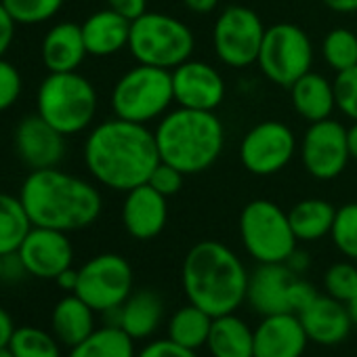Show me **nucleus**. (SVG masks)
<instances>
[{
  "mask_svg": "<svg viewBox=\"0 0 357 357\" xmlns=\"http://www.w3.org/2000/svg\"><path fill=\"white\" fill-rule=\"evenodd\" d=\"M317 296H319V292L313 288V284H309L307 280H303L301 275H296L294 282L290 284V290H288L290 311H292V313H301V311L307 309Z\"/></svg>",
  "mask_w": 357,
  "mask_h": 357,
  "instance_id": "ea45409f",
  "label": "nucleus"
},
{
  "mask_svg": "<svg viewBox=\"0 0 357 357\" xmlns=\"http://www.w3.org/2000/svg\"><path fill=\"white\" fill-rule=\"evenodd\" d=\"M213 357H255V328L236 313L219 315L206 342Z\"/></svg>",
  "mask_w": 357,
  "mask_h": 357,
  "instance_id": "393cba45",
  "label": "nucleus"
},
{
  "mask_svg": "<svg viewBox=\"0 0 357 357\" xmlns=\"http://www.w3.org/2000/svg\"><path fill=\"white\" fill-rule=\"evenodd\" d=\"M292 231L298 242H317L332 234L336 208L321 198H307L288 211Z\"/></svg>",
  "mask_w": 357,
  "mask_h": 357,
  "instance_id": "bb28decb",
  "label": "nucleus"
},
{
  "mask_svg": "<svg viewBox=\"0 0 357 357\" xmlns=\"http://www.w3.org/2000/svg\"><path fill=\"white\" fill-rule=\"evenodd\" d=\"M107 7L122 17L135 22L143 13H147V0H107Z\"/></svg>",
  "mask_w": 357,
  "mask_h": 357,
  "instance_id": "a19ab883",
  "label": "nucleus"
},
{
  "mask_svg": "<svg viewBox=\"0 0 357 357\" xmlns=\"http://www.w3.org/2000/svg\"><path fill=\"white\" fill-rule=\"evenodd\" d=\"M168 221L166 196L155 192L149 183H143L126 192L122 204V223L128 236L135 240H153L158 238Z\"/></svg>",
  "mask_w": 357,
  "mask_h": 357,
  "instance_id": "6ab92c4d",
  "label": "nucleus"
},
{
  "mask_svg": "<svg viewBox=\"0 0 357 357\" xmlns=\"http://www.w3.org/2000/svg\"><path fill=\"white\" fill-rule=\"evenodd\" d=\"M26 273L28 271H26V267H24L17 252H11V255L3 257V280H20Z\"/></svg>",
  "mask_w": 357,
  "mask_h": 357,
  "instance_id": "37998d69",
  "label": "nucleus"
},
{
  "mask_svg": "<svg viewBox=\"0 0 357 357\" xmlns=\"http://www.w3.org/2000/svg\"><path fill=\"white\" fill-rule=\"evenodd\" d=\"M80 28L86 51L93 57H109L122 49H128L130 20L122 17L109 7L86 17V22Z\"/></svg>",
  "mask_w": 357,
  "mask_h": 357,
  "instance_id": "4be33fe9",
  "label": "nucleus"
},
{
  "mask_svg": "<svg viewBox=\"0 0 357 357\" xmlns=\"http://www.w3.org/2000/svg\"><path fill=\"white\" fill-rule=\"evenodd\" d=\"M20 200L32 225L66 234L93 225L103 208L101 194L93 183L57 166L32 170L22 185Z\"/></svg>",
  "mask_w": 357,
  "mask_h": 357,
  "instance_id": "f03ea898",
  "label": "nucleus"
},
{
  "mask_svg": "<svg viewBox=\"0 0 357 357\" xmlns=\"http://www.w3.org/2000/svg\"><path fill=\"white\" fill-rule=\"evenodd\" d=\"M15 151L30 170L55 168L66 155V135L40 114H32L15 128Z\"/></svg>",
  "mask_w": 357,
  "mask_h": 357,
  "instance_id": "dca6fc26",
  "label": "nucleus"
},
{
  "mask_svg": "<svg viewBox=\"0 0 357 357\" xmlns=\"http://www.w3.org/2000/svg\"><path fill=\"white\" fill-rule=\"evenodd\" d=\"M261 17L248 7H227L215 22L213 47L217 57L229 68H248L257 63L265 38Z\"/></svg>",
  "mask_w": 357,
  "mask_h": 357,
  "instance_id": "9b49d317",
  "label": "nucleus"
},
{
  "mask_svg": "<svg viewBox=\"0 0 357 357\" xmlns=\"http://www.w3.org/2000/svg\"><path fill=\"white\" fill-rule=\"evenodd\" d=\"M288 91L296 114L309 124L330 118L336 107L334 82H330L321 74L307 72Z\"/></svg>",
  "mask_w": 357,
  "mask_h": 357,
  "instance_id": "b1692460",
  "label": "nucleus"
},
{
  "mask_svg": "<svg viewBox=\"0 0 357 357\" xmlns=\"http://www.w3.org/2000/svg\"><path fill=\"white\" fill-rule=\"evenodd\" d=\"M347 309H349V315L353 319V326H357V296L347 303Z\"/></svg>",
  "mask_w": 357,
  "mask_h": 357,
  "instance_id": "3c124183",
  "label": "nucleus"
},
{
  "mask_svg": "<svg viewBox=\"0 0 357 357\" xmlns=\"http://www.w3.org/2000/svg\"><path fill=\"white\" fill-rule=\"evenodd\" d=\"M321 3L334 13H355L357 0H321Z\"/></svg>",
  "mask_w": 357,
  "mask_h": 357,
  "instance_id": "de8ad7c7",
  "label": "nucleus"
},
{
  "mask_svg": "<svg viewBox=\"0 0 357 357\" xmlns=\"http://www.w3.org/2000/svg\"><path fill=\"white\" fill-rule=\"evenodd\" d=\"M26 271L40 280H57L72 267L74 248L66 231L49 227H32L17 250Z\"/></svg>",
  "mask_w": 357,
  "mask_h": 357,
  "instance_id": "2eb2a0df",
  "label": "nucleus"
},
{
  "mask_svg": "<svg viewBox=\"0 0 357 357\" xmlns=\"http://www.w3.org/2000/svg\"><path fill=\"white\" fill-rule=\"evenodd\" d=\"M324 61L338 72L357 66V36L347 28H334L326 34L321 43Z\"/></svg>",
  "mask_w": 357,
  "mask_h": 357,
  "instance_id": "7c9ffc66",
  "label": "nucleus"
},
{
  "mask_svg": "<svg viewBox=\"0 0 357 357\" xmlns=\"http://www.w3.org/2000/svg\"><path fill=\"white\" fill-rule=\"evenodd\" d=\"M9 347L15 357H61L59 340L55 334L51 336L49 332L34 326L15 328Z\"/></svg>",
  "mask_w": 357,
  "mask_h": 357,
  "instance_id": "2f4dec72",
  "label": "nucleus"
},
{
  "mask_svg": "<svg viewBox=\"0 0 357 357\" xmlns=\"http://www.w3.org/2000/svg\"><path fill=\"white\" fill-rule=\"evenodd\" d=\"M172 95L178 107L215 112L225 99V80L217 68L204 61L188 59L170 70Z\"/></svg>",
  "mask_w": 357,
  "mask_h": 357,
  "instance_id": "4468645a",
  "label": "nucleus"
},
{
  "mask_svg": "<svg viewBox=\"0 0 357 357\" xmlns=\"http://www.w3.org/2000/svg\"><path fill=\"white\" fill-rule=\"evenodd\" d=\"M153 135L160 160L185 174L208 170L225 147V128L215 112L176 107L160 118Z\"/></svg>",
  "mask_w": 357,
  "mask_h": 357,
  "instance_id": "20e7f679",
  "label": "nucleus"
},
{
  "mask_svg": "<svg viewBox=\"0 0 357 357\" xmlns=\"http://www.w3.org/2000/svg\"><path fill=\"white\" fill-rule=\"evenodd\" d=\"M170 103L172 95V74L170 70L137 63L130 68L112 91V109L116 118L149 124L155 118H162Z\"/></svg>",
  "mask_w": 357,
  "mask_h": 357,
  "instance_id": "0eeeda50",
  "label": "nucleus"
},
{
  "mask_svg": "<svg viewBox=\"0 0 357 357\" xmlns=\"http://www.w3.org/2000/svg\"><path fill=\"white\" fill-rule=\"evenodd\" d=\"M286 265L294 271V273H301L303 269H307V265H309V259H307V255H303V252H298V250H294L292 252V257L286 261Z\"/></svg>",
  "mask_w": 357,
  "mask_h": 357,
  "instance_id": "09e8293b",
  "label": "nucleus"
},
{
  "mask_svg": "<svg viewBox=\"0 0 357 357\" xmlns=\"http://www.w3.org/2000/svg\"><path fill=\"white\" fill-rule=\"evenodd\" d=\"M185 176H188V174L181 172L176 166H172V164L160 160L158 166L153 168V172L149 174L147 183H149L155 192H160L162 196L168 198V196H174V194L181 192Z\"/></svg>",
  "mask_w": 357,
  "mask_h": 357,
  "instance_id": "e433bc0d",
  "label": "nucleus"
},
{
  "mask_svg": "<svg viewBox=\"0 0 357 357\" xmlns=\"http://www.w3.org/2000/svg\"><path fill=\"white\" fill-rule=\"evenodd\" d=\"M15 24L36 26L57 15L63 0H0Z\"/></svg>",
  "mask_w": 357,
  "mask_h": 357,
  "instance_id": "72a5a7b5",
  "label": "nucleus"
},
{
  "mask_svg": "<svg viewBox=\"0 0 357 357\" xmlns=\"http://www.w3.org/2000/svg\"><path fill=\"white\" fill-rule=\"evenodd\" d=\"M132 292L130 263L114 252L97 255L78 269V294L97 313L118 309Z\"/></svg>",
  "mask_w": 357,
  "mask_h": 357,
  "instance_id": "9d476101",
  "label": "nucleus"
},
{
  "mask_svg": "<svg viewBox=\"0 0 357 357\" xmlns=\"http://www.w3.org/2000/svg\"><path fill=\"white\" fill-rule=\"evenodd\" d=\"M89 55L78 24H57L43 40V63L49 72H76Z\"/></svg>",
  "mask_w": 357,
  "mask_h": 357,
  "instance_id": "5701e85b",
  "label": "nucleus"
},
{
  "mask_svg": "<svg viewBox=\"0 0 357 357\" xmlns=\"http://www.w3.org/2000/svg\"><path fill=\"white\" fill-rule=\"evenodd\" d=\"M309 338L296 313L265 315L255 328V357H303Z\"/></svg>",
  "mask_w": 357,
  "mask_h": 357,
  "instance_id": "a211bd4d",
  "label": "nucleus"
},
{
  "mask_svg": "<svg viewBox=\"0 0 357 357\" xmlns=\"http://www.w3.org/2000/svg\"><path fill=\"white\" fill-rule=\"evenodd\" d=\"M324 288L328 296L347 305L357 296V267L353 263L330 265L324 275Z\"/></svg>",
  "mask_w": 357,
  "mask_h": 357,
  "instance_id": "f704fd0d",
  "label": "nucleus"
},
{
  "mask_svg": "<svg viewBox=\"0 0 357 357\" xmlns=\"http://www.w3.org/2000/svg\"><path fill=\"white\" fill-rule=\"evenodd\" d=\"M55 282H57V286H59L61 290L74 292V290H76V284H78V271L70 267V269H66L63 273H59Z\"/></svg>",
  "mask_w": 357,
  "mask_h": 357,
  "instance_id": "49530a36",
  "label": "nucleus"
},
{
  "mask_svg": "<svg viewBox=\"0 0 357 357\" xmlns=\"http://www.w3.org/2000/svg\"><path fill=\"white\" fill-rule=\"evenodd\" d=\"M213 315L200 309L194 303L178 307L168 319V338L183 344L188 349H202L208 342V334L213 328Z\"/></svg>",
  "mask_w": 357,
  "mask_h": 357,
  "instance_id": "cd10ccee",
  "label": "nucleus"
},
{
  "mask_svg": "<svg viewBox=\"0 0 357 357\" xmlns=\"http://www.w3.org/2000/svg\"><path fill=\"white\" fill-rule=\"evenodd\" d=\"M349 149H351V158L357 160V122H353V126L349 128Z\"/></svg>",
  "mask_w": 357,
  "mask_h": 357,
  "instance_id": "8fccbe9b",
  "label": "nucleus"
},
{
  "mask_svg": "<svg viewBox=\"0 0 357 357\" xmlns=\"http://www.w3.org/2000/svg\"><path fill=\"white\" fill-rule=\"evenodd\" d=\"M334 93H336V107L347 118L357 122V66L336 74Z\"/></svg>",
  "mask_w": 357,
  "mask_h": 357,
  "instance_id": "c9c22d12",
  "label": "nucleus"
},
{
  "mask_svg": "<svg viewBox=\"0 0 357 357\" xmlns=\"http://www.w3.org/2000/svg\"><path fill=\"white\" fill-rule=\"evenodd\" d=\"M112 313L114 326H120L132 340H141L158 330L164 315V303L158 292L143 288L130 292V296L118 309H112Z\"/></svg>",
  "mask_w": 357,
  "mask_h": 357,
  "instance_id": "412c9836",
  "label": "nucleus"
},
{
  "mask_svg": "<svg viewBox=\"0 0 357 357\" xmlns=\"http://www.w3.org/2000/svg\"><path fill=\"white\" fill-rule=\"evenodd\" d=\"M0 280H3V257H0Z\"/></svg>",
  "mask_w": 357,
  "mask_h": 357,
  "instance_id": "864d4df0",
  "label": "nucleus"
},
{
  "mask_svg": "<svg viewBox=\"0 0 357 357\" xmlns=\"http://www.w3.org/2000/svg\"><path fill=\"white\" fill-rule=\"evenodd\" d=\"M183 5L198 15H208L219 7V0H183Z\"/></svg>",
  "mask_w": 357,
  "mask_h": 357,
  "instance_id": "a18cd8bd",
  "label": "nucleus"
},
{
  "mask_svg": "<svg viewBox=\"0 0 357 357\" xmlns=\"http://www.w3.org/2000/svg\"><path fill=\"white\" fill-rule=\"evenodd\" d=\"M13 332H15V326H13L9 311L0 307V347H9Z\"/></svg>",
  "mask_w": 357,
  "mask_h": 357,
  "instance_id": "c03bdc74",
  "label": "nucleus"
},
{
  "mask_svg": "<svg viewBox=\"0 0 357 357\" xmlns=\"http://www.w3.org/2000/svg\"><path fill=\"white\" fill-rule=\"evenodd\" d=\"M257 63L267 80L290 89L301 76L311 72V38L303 28L294 24H275L265 30Z\"/></svg>",
  "mask_w": 357,
  "mask_h": 357,
  "instance_id": "1a4fd4ad",
  "label": "nucleus"
},
{
  "mask_svg": "<svg viewBox=\"0 0 357 357\" xmlns=\"http://www.w3.org/2000/svg\"><path fill=\"white\" fill-rule=\"evenodd\" d=\"M32 221L20 198L0 194V257L17 252L32 229Z\"/></svg>",
  "mask_w": 357,
  "mask_h": 357,
  "instance_id": "c756f323",
  "label": "nucleus"
},
{
  "mask_svg": "<svg viewBox=\"0 0 357 357\" xmlns=\"http://www.w3.org/2000/svg\"><path fill=\"white\" fill-rule=\"evenodd\" d=\"M36 109L61 135H78L97 114V93L78 72H49L40 82Z\"/></svg>",
  "mask_w": 357,
  "mask_h": 357,
  "instance_id": "39448f33",
  "label": "nucleus"
},
{
  "mask_svg": "<svg viewBox=\"0 0 357 357\" xmlns=\"http://www.w3.org/2000/svg\"><path fill=\"white\" fill-rule=\"evenodd\" d=\"M0 357H15L11 347H0Z\"/></svg>",
  "mask_w": 357,
  "mask_h": 357,
  "instance_id": "603ef678",
  "label": "nucleus"
},
{
  "mask_svg": "<svg viewBox=\"0 0 357 357\" xmlns=\"http://www.w3.org/2000/svg\"><path fill=\"white\" fill-rule=\"evenodd\" d=\"M309 342H317L321 347H334L340 344L353 328V319L349 315V309L344 303L319 294L307 309L296 313Z\"/></svg>",
  "mask_w": 357,
  "mask_h": 357,
  "instance_id": "aec40b11",
  "label": "nucleus"
},
{
  "mask_svg": "<svg viewBox=\"0 0 357 357\" xmlns=\"http://www.w3.org/2000/svg\"><path fill=\"white\" fill-rule=\"evenodd\" d=\"M248 275L240 257L217 240L192 246L181 267V284L188 301L213 317L240 309L246 301Z\"/></svg>",
  "mask_w": 357,
  "mask_h": 357,
  "instance_id": "7ed1b4c3",
  "label": "nucleus"
},
{
  "mask_svg": "<svg viewBox=\"0 0 357 357\" xmlns=\"http://www.w3.org/2000/svg\"><path fill=\"white\" fill-rule=\"evenodd\" d=\"M15 20L11 13L5 9V5L0 3V57H5V53L11 49L13 38H15Z\"/></svg>",
  "mask_w": 357,
  "mask_h": 357,
  "instance_id": "79ce46f5",
  "label": "nucleus"
},
{
  "mask_svg": "<svg viewBox=\"0 0 357 357\" xmlns=\"http://www.w3.org/2000/svg\"><path fill=\"white\" fill-rule=\"evenodd\" d=\"M20 95H22L20 70L13 63H9L5 57H0V112L13 107Z\"/></svg>",
  "mask_w": 357,
  "mask_h": 357,
  "instance_id": "4c0bfd02",
  "label": "nucleus"
},
{
  "mask_svg": "<svg viewBox=\"0 0 357 357\" xmlns=\"http://www.w3.org/2000/svg\"><path fill=\"white\" fill-rule=\"evenodd\" d=\"M330 238L349 261L357 263V202H349L336 208Z\"/></svg>",
  "mask_w": 357,
  "mask_h": 357,
  "instance_id": "473e14b6",
  "label": "nucleus"
},
{
  "mask_svg": "<svg viewBox=\"0 0 357 357\" xmlns=\"http://www.w3.org/2000/svg\"><path fill=\"white\" fill-rule=\"evenodd\" d=\"M68 357H137L135 340L114 324L95 328L82 342L70 349Z\"/></svg>",
  "mask_w": 357,
  "mask_h": 357,
  "instance_id": "c85d7f7f",
  "label": "nucleus"
},
{
  "mask_svg": "<svg viewBox=\"0 0 357 357\" xmlns=\"http://www.w3.org/2000/svg\"><path fill=\"white\" fill-rule=\"evenodd\" d=\"M298 273H294L286 263H259V267L248 275L246 301L261 315L292 313L288 303V290Z\"/></svg>",
  "mask_w": 357,
  "mask_h": 357,
  "instance_id": "f3484780",
  "label": "nucleus"
},
{
  "mask_svg": "<svg viewBox=\"0 0 357 357\" xmlns=\"http://www.w3.org/2000/svg\"><path fill=\"white\" fill-rule=\"evenodd\" d=\"M137 357H198V351L188 349V347L178 344L166 336V338H158V340L147 342L137 353Z\"/></svg>",
  "mask_w": 357,
  "mask_h": 357,
  "instance_id": "58836bf2",
  "label": "nucleus"
},
{
  "mask_svg": "<svg viewBox=\"0 0 357 357\" xmlns=\"http://www.w3.org/2000/svg\"><path fill=\"white\" fill-rule=\"evenodd\" d=\"M95 309L89 307L78 294H70L61 298L51 315L53 334L66 347H76L95 330Z\"/></svg>",
  "mask_w": 357,
  "mask_h": 357,
  "instance_id": "a878e982",
  "label": "nucleus"
},
{
  "mask_svg": "<svg viewBox=\"0 0 357 357\" xmlns=\"http://www.w3.org/2000/svg\"><path fill=\"white\" fill-rule=\"evenodd\" d=\"M301 160L313 178L332 181L351 160L349 128L332 118L311 122L301 143Z\"/></svg>",
  "mask_w": 357,
  "mask_h": 357,
  "instance_id": "f8f14e48",
  "label": "nucleus"
},
{
  "mask_svg": "<svg viewBox=\"0 0 357 357\" xmlns=\"http://www.w3.org/2000/svg\"><path fill=\"white\" fill-rule=\"evenodd\" d=\"M160 162L153 130L147 124L114 118L91 130L84 143V164L95 181L114 192H130L147 183Z\"/></svg>",
  "mask_w": 357,
  "mask_h": 357,
  "instance_id": "f257e3e1",
  "label": "nucleus"
},
{
  "mask_svg": "<svg viewBox=\"0 0 357 357\" xmlns=\"http://www.w3.org/2000/svg\"><path fill=\"white\" fill-rule=\"evenodd\" d=\"M296 153L292 128L278 120H265L252 126L240 143L242 166L257 174L269 176L284 170Z\"/></svg>",
  "mask_w": 357,
  "mask_h": 357,
  "instance_id": "ddd939ff",
  "label": "nucleus"
},
{
  "mask_svg": "<svg viewBox=\"0 0 357 357\" xmlns=\"http://www.w3.org/2000/svg\"><path fill=\"white\" fill-rule=\"evenodd\" d=\"M240 238L257 263H286L296 250L288 213L271 200H252L242 208Z\"/></svg>",
  "mask_w": 357,
  "mask_h": 357,
  "instance_id": "6e6552de",
  "label": "nucleus"
},
{
  "mask_svg": "<svg viewBox=\"0 0 357 357\" xmlns=\"http://www.w3.org/2000/svg\"><path fill=\"white\" fill-rule=\"evenodd\" d=\"M196 47L188 24L166 13H143L130 22L128 51L137 63L174 70L192 59Z\"/></svg>",
  "mask_w": 357,
  "mask_h": 357,
  "instance_id": "423d86ee",
  "label": "nucleus"
}]
</instances>
